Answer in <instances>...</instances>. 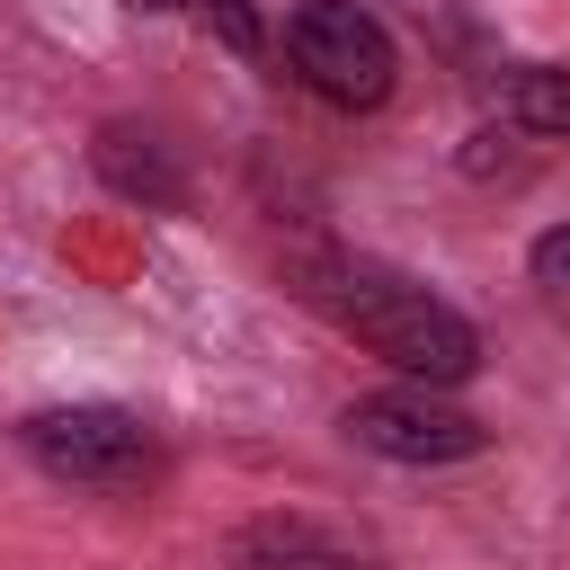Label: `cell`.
Wrapping results in <instances>:
<instances>
[{"label": "cell", "instance_id": "cell-8", "mask_svg": "<svg viewBox=\"0 0 570 570\" xmlns=\"http://www.w3.org/2000/svg\"><path fill=\"white\" fill-rule=\"evenodd\" d=\"M525 276H534V294H543V303L570 321V223H552V232L525 249Z\"/></svg>", "mask_w": 570, "mask_h": 570}, {"label": "cell", "instance_id": "cell-5", "mask_svg": "<svg viewBox=\"0 0 570 570\" xmlns=\"http://www.w3.org/2000/svg\"><path fill=\"white\" fill-rule=\"evenodd\" d=\"M89 160H98V178H107L125 205H142V214H178V205H187V169H178V151H169L151 125H134V116L98 125Z\"/></svg>", "mask_w": 570, "mask_h": 570}, {"label": "cell", "instance_id": "cell-9", "mask_svg": "<svg viewBox=\"0 0 570 570\" xmlns=\"http://www.w3.org/2000/svg\"><path fill=\"white\" fill-rule=\"evenodd\" d=\"M187 9H196L232 53H258V45H267V36H258V18H249V0H187Z\"/></svg>", "mask_w": 570, "mask_h": 570}, {"label": "cell", "instance_id": "cell-3", "mask_svg": "<svg viewBox=\"0 0 570 570\" xmlns=\"http://www.w3.org/2000/svg\"><path fill=\"white\" fill-rule=\"evenodd\" d=\"M18 445L53 472V481H71V490H142L151 481V428L134 419V410H116V401H71V410H36V419H18Z\"/></svg>", "mask_w": 570, "mask_h": 570}, {"label": "cell", "instance_id": "cell-6", "mask_svg": "<svg viewBox=\"0 0 570 570\" xmlns=\"http://www.w3.org/2000/svg\"><path fill=\"white\" fill-rule=\"evenodd\" d=\"M232 570H374V552L321 517H249L232 534Z\"/></svg>", "mask_w": 570, "mask_h": 570}, {"label": "cell", "instance_id": "cell-10", "mask_svg": "<svg viewBox=\"0 0 570 570\" xmlns=\"http://www.w3.org/2000/svg\"><path fill=\"white\" fill-rule=\"evenodd\" d=\"M125 9H187V0H125Z\"/></svg>", "mask_w": 570, "mask_h": 570}, {"label": "cell", "instance_id": "cell-7", "mask_svg": "<svg viewBox=\"0 0 570 570\" xmlns=\"http://www.w3.org/2000/svg\"><path fill=\"white\" fill-rule=\"evenodd\" d=\"M508 125L561 142V134H570V71H561V62H525V71L508 80Z\"/></svg>", "mask_w": 570, "mask_h": 570}, {"label": "cell", "instance_id": "cell-1", "mask_svg": "<svg viewBox=\"0 0 570 570\" xmlns=\"http://www.w3.org/2000/svg\"><path fill=\"white\" fill-rule=\"evenodd\" d=\"M303 294H312L356 347H374L383 365H401V374L428 383V392L472 383V365H481L472 321H463L445 294H428L419 276L383 267V258H312V267H303Z\"/></svg>", "mask_w": 570, "mask_h": 570}, {"label": "cell", "instance_id": "cell-4", "mask_svg": "<svg viewBox=\"0 0 570 570\" xmlns=\"http://www.w3.org/2000/svg\"><path fill=\"white\" fill-rule=\"evenodd\" d=\"M347 436H356L365 454H383V463H463V454L490 445V428H481L472 410L436 401L428 383H401V392H365V401H347Z\"/></svg>", "mask_w": 570, "mask_h": 570}, {"label": "cell", "instance_id": "cell-2", "mask_svg": "<svg viewBox=\"0 0 570 570\" xmlns=\"http://www.w3.org/2000/svg\"><path fill=\"white\" fill-rule=\"evenodd\" d=\"M285 62H294V80L312 89V98H330V107H383L392 98V80H401V53H392V36H383V18L374 9H356V0H303L294 18H285Z\"/></svg>", "mask_w": 570, "mask_h": 570}]
</instances>
